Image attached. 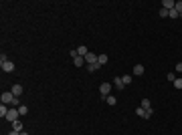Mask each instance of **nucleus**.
<instances>
[{
    "label": "nucleus",
    "instance_id": "1",
    "mask_svg": "<svg viewBox=\"0 0 182 135\" xmlns=\"http://www.w3.org/2000/svg\"><path fill=\"white\" fill-rule=\"evenodd\" d=\"M0 101L4 103V105H6V103H10V105H12V101H14V95H12V91H4V93L0 95Z\"/></svg>",
    "mask_w": 182,
    "mask_h": 135
},
{
    "label": "nucleus",
    "instance_id": "2",
    "mask_svg": "<svg viewBox=\"0 0 182 135\" xmlns=\"http://www.w3.org/2000/svg\"><path fill=\"white\" fill-rule=\"evenodd\" d=\"M18 117H20V115H18V109L14 107V109L8 111V115H6L4 119H6V121H10V123H14V121H18Z\"/></svg>",
    "mask_w": 182,
    "mask_h": 135
},
{
    "label": "nucleus",
    "instance_id": "3",
    "mask_svg": "<svg viewBox=\"0 0 182 135\" xmlns=\"http://www.w3.org/2000/svg\"><path fill=\"white\" fill-rule=\"evenodd\" d=\"M99 93H101V99H105V97L111 93V85H109V83H101V87H99Z\"/></svg>",
    "mask_w": 182,
    "mask_h": 135
},
{
    "label": "nucleus",
    "instance_id": "4",
    "mask_svg": "<svg viewBox=\"0 0 182 135\" xmlns=\"http://www.w3.org/2000/svg\"><path fill=\"white\" fill-rule=\"evenodd\" d=\"M0 67H2L4 73H12L14 71V63L12 61H4V63H0Z\"/></svg>",
    "mask_w": 182,
    "mask_h": 135
},
{
    "label": "nucleus",
    "instance_id": "5",
    "mask_svg": "<svg viewBox=\"0 0 182 135\" xmlns=\"http://www.w3.org/2000/svg\"><path fill=\"white\" fill-rule=\"evenodd\" d=\"M97 58H99V55L87 53V55H85V63H87V65H95V63H97Z\"/></svg>",
    "mask_w": 182,
    "mask_h": 135
},
{
    "label": "nucleus",
    "instance_id": "6",
    "mask_svg": "<svg viewBox=\"0 0 182 135\" xmlns=\"http://www.w3.org/2000/svg\"><path fill=\"white\" fill-rule=\"evenodd\" d=\"M114 87H115L117 91L125 89V85H124V79H122V77H115V79H114Z\"/></svg>",
    "mask_w": 182,
    "mask_h": 135
},
{
    "label": "nucleus",
    "instance_id": "7",
    "mask_svg": "<svg viewBox=\"0 0 182 135\" xmlns=\"http://www.w3.org/2000/svg\"><path fill=\"white\" fill-rule=\"evenodd\" d=\"M174 6H176L174 0H164V2H162V8H166V10H172Z\"/></svg>",
    "mask_w": 182,
    "mask_h": 135
},
{
    "label": "nucleus",
    "instance_id": "8",
    "mask_svg": "<svg viewBox=\"0 0 182 135\" xmlns=\"http://www.w3.org/2000/svg\"><path fill=\"white\" fill-rule=\"evenodd\" d=\"M140 107H142V109H146V111H152V105H150V99H142V101H140Z\"/></svg>",
    "mask_w": 182,
    "mask_h": 135
},
{
    "label": "nucleus",
    "instance_id": "9",
    "mask_svg": "<svg viewBox=\"0 0 182 135\" xmlns=\"http://www.w3.org/2000/svg\"><path fill=\"white\" fill-rule=\"evenodd\" d=\"M101 65L99 63H95V65H85V71H89V73H95V71H99Z\"/></svg>",
    "mask_w": 182,
    "mask_h": 135
},
{
    "label": "nucleus",
    "instance_id": "10",
    "mask_svg": "<svg viewBox=\"0 0 182 135\" xmlns=\"http://www.w3.org/2000/svg\"><path fill=\"white\" fill-rule=\"evenodd\" d=\"M73 65H75V67H83V65H85V56H75V58H73Z\"/></svg>",
    "mask_w": 182,
    "mask_h": 135
},
{
    "label": "nucleus",
    "instance_id": "11",
    "mask_svg": "<svg viewBox=\"0 0 182 135\" xmlns=\"http://www.w3.org/2000/svg\"><path fill=\"white\" fill-rule=\"evenodd\" d=\"M10 91H12V95H14V97H20V95H23V87H20V85H14Z\"/></svg>",
    "mask_w": 182,
    "mask_h": 135
},
{
    "label": "nucleus",
    "instance_id": "12",
    "mask_svg": "<svg viewBox=\"0 0 182 135\" xmlns=\"http://www.w3.org/2000/svg\"><path fill=\"white\" fill-rule=\"evenodd\" d=\"M134 75H136V77L144 75V65H136V67H134Z\"/></svg>",
    "mask_w": 182,
    "mask_h": 135
},
{
    "label": "nucleus",
    "instance_id": "13",
    "mask_svg": "<svg viewBox=\"0 0 182 135\" xmlns=\"http://www.w3.org/2000/svg\"><path fill=\"white\" fill-rule=\"evenodd\" d=\"M8 111H10V109H8V107H6V105H4V103H2V105H0V117H2V119H4V117H6V115H8Z\"/></svg>",
    "mask_w": 182,
    "mask_h": 135
},
{
    "label": "nucleus",
    "instance_id": "14",
    "mask_svg": "<svg viewBox=\"0 0 182 135\" xmlns=\"http://www.w3.org/2000/svg\"><path fill=\"white\" fill-rule=\"evenodd\" d=\"M12 129L18 131V133H23V121H14V123H12Z\"/></svg>",
    "mask_w": 182,
    "mask_h": 135
},
{
    "label": "nucleus",
    "instance_id": "15",
    "mask_svg": "<svg viewBox=\"0 0 182 135\" xmlns=\"http://www.w3.org/2000/svg\"><path fill=\"white\" fill-rule=\"evenodd\" d=\"M87 53H89V51H87V46H85V45H81L79 48H77V55H79V56H85Z\"/></svg>",
    "mask_w": 182,
    "mask_h": 135
},
{
    "label": "nucleus",
    "instance_id": "16",
    "mask_svg": "<svg viewBox=\"0 0 182 135\" xmlns=\"http://www.w3.org/2000/svg\"><path fill=\"white\" fill-rule=\"evenodd\" d=\"M107 61H109V56H107V55H99V58H97V63H99L101 67H103V65H107Z\"/></svg>",
    "mask_w": 182,
    "mask_h": 135
},
{
    "label": "nucleus",
    "instance_id": "17",
    "mask_svg": "<svg viewBox=\"0 0 182 135\" xmlns=\"http://www.w3.org/2000/svg\"><path fill=\"white\" fill-rule=\"evenodd\" d=\"M16 109H18V115H20V117H24V115L28 113V107H26V105H20V107H16Z\"/></svg>",
    "mask_w": 182,
    "mask_h": 135
},
{
    "label": "nucleus",
    "instance_id": "18",
    "mask_svg": "<svg viewBox=\"0 0 182 135\" xmlns=\"http://www.w3.org/2000/svg\"><path fill=\"white\" fill-rule=\"evenodd\" d=\"M168 16H170V18H180V14H178V10H176V8L168 10Z\"/></svg>",
    "mask_w": 182,
    "mask_h": 135
},
{
    "label": "nucleus",
    "instance_id": "19",
    "mask_svg": "<svg viewBox=\"0 0 182 135\" xmlns=\"http://www.w3.org/2000/svg\"><path fill=\"white\" fill-rule=\"evenodd\" d=\"M105 103H107V105H115L117 101H115V97H114V95H107V97H105Z\"/></svg>",
    "mask_w": 182,
    "mask_h": 135
},
{
    "label": "nucleus",
    "instance_id": "20",
    "mask_svg": "<svg viewBox=\"0 0 182 135\" xmlns=\"http://www.w3.org/2000/svg\"><path fill=\"white\" fill-rule=\"evenodd\" d=\"M136 115H138V117H144V119H146V109L138 107V109H136Z\"/></svg>",
    "mask_w": 182,
    "mask_h": 135
},
{
    "label": "nucleus",
    "instance_id": "21",
    "mask_svg": "<svg viewBox=\"0 0 182 135\" xmlns=\"http://www.w3.org/2000/svg\"><path fill=\"white\" fill-rule=\"evenodd\" d=\"M166 79L170 81V83H174V81L178 79V77H176V73H174V71H172V73H168V75H166Z\"/></svg>",
    "mask_w": 182,
    "mask_h": 135
},
{
    "label": "nucleus",
    "instance_id": "22",
    "mask_svg": "<svg viewBox=\"0 0 182 135\" xmlns=\"http://www.w3.org/2000/svg\"><path fill=\"white\" fill-rule=\"evenodd\" d=\"M172 85H174V89H182V79H176Z\"/></svg>",
    "mask_w": 182,
    "mask_h": 135
},
{
    "label": "nucleus",
    "instance_id": "23",
    "mask_svg": "<svg viewBox=\"0 0 182 135\" xmlns=\"http://www.w3.org/2000/svg\"><path fill=\"white\" fill-rule=\"evenodd\" d=\"M122 79H124V85H130L132 83V75H124Z\"/></svg>",
    "mask_w": 182,
    "mask_h": 135
},
{
    "label": "nucleus",
    "instance_id": "24",
    "mask_svg": "<svg viewBox=\"0 0 182 135\" xmlns=\"http://www.w3.org/2000/svg\"><path fill=\"white\" fill-rule=\"evenodd\" d=\"M160 16L166 18V16H168V10H166V8H160Z\"/></svg>",
    "mask_w": 182,
    "mask_h": 135
},
{
    "label": "nucleus",
    "instance_id": "25",
    "mask_svg": "<svg viewBox=\"0 0 182 135\" xmlns=\"http://www.w3.org/2000/svg\"><path fill=\"white\" fill-rule=\"evenodd\" d=\"M174 8H176V10H178V14H180V12H182V2H176V6H174Z\"/></svg>",
    "mask_w": 182,
    "mask_h": 135
},
{
    "label": "nucleus",
    "instance_id": "26",
    "mask_svg": "<svg viewBox=\"0 0 182 135\" xmlns=\"http://www.w3.org/2000/svg\"><path fill=\"white\" fill-rule=\"evenodd\" d=\"M174 73H182V63H178V65H176V69H174Z\"/></svg>",
    "mask_w": 182,
    "mask_h": 135
},
{
    "label": "nucleus",
    "instance_id": "27",
    "mask_svg": "<svg viewBox=\"0 0 182 135\" xmlns=\"http://www.w3.org/2000/svg\"><path fill=\"white\" fill-rule=\"evenodd\" d=\"M6 135H20V133H18V131H14V129H10V131H8Z\"/></svg>",
    "mask_w": 182,
    "mask_h": 135
},
{
    "label": "nucleus",
    "instance_id": "28",
    "mask_svg": "<svg viewBox=\"0 0 182 135\" xmlns=\"http://www.w3.org/2000/svg\"><path fill=\"white\" fill-rule=\"evenodd\" d=\"M20 135H28V133H24V131H23V133H20Z\"/></svg>",
    "mask_w": 182,
    "mask_h": 135
},
{
    "label": "nucleus",
    "instance_id": "29",
    "mask_svg": "<svg viewBox=\"0 0 182 135\" xmlns=\"http://www.w3.org/2000/svg\"><path fill=\"white\" fill-rule=\"evenodd\" d=\"M180 16H182V12H180Z\"/></svg>",
    "mask_w": 182,
    "mask_h": 135
},
{
    "label": "nucleus",
    "instance_id": "30",
    "mask_svg": "<svg viewBox=\"0 0 182 135\" xmlns=\"http://www.w3.org/2000/svg\"><path fill=\"white\" fill-rule=\"evenodd\" d=\"M180 63H182V61H180Z\"/></svg>",
    "mask_w": 182,
    "mask_h": 135
}]
</instances>
